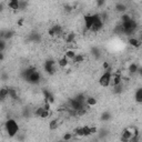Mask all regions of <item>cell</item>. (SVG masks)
I'll return each mask as SVG.
<instances>
[{
  "label": "cell",
  "mask_w": 142,
  "mask_h": 142,
  "mask_svg": "<svg viewBox=\"0 0 142 142\" xmlns=\"http://www.w3.org/2000/svg\"><path fill=\"white\" fill-rule=\"evenodd\" d=\"M6 129H7V132L10 136H15L16 134L18 133V130H19V128H18V124L16 123L15 120H8L6 123Z\"/></svg>",
  "instance_id": "1"
},
{
  "label": "cell",
  "mask_w": 142,
  "mask_h": 142,
  "mask_svg": "<svg viewBox=\"0 0 142 142\" xmlns=\"http://www.w3.org/2000/svg\"><path fill=\"white\" fill-rule=\"evenodd\" d=\"M111 72L109 70H107V72H105L103 74L101 75V78L99 80V83L101 84L102 87H109L111 82Z\"/></svg>",
  "instance_id": "2"
},
{
  "label": "cell",
  "mask_w": 142,
  "mask_h": 142,
  "mask_svg": "<svg viewBox=\"0 0 142 142\" xmlns=\"http://www.w3.org/2000/svg\"><path fill=\"white\" fill-rule=\"evenodd\" d=\"M8 7L12 10H18L20 7V1L19 0H9Z\"/></svg>",
  "instance_id": "3"
},
{
  "label": "cell",
  "mask_w": 142,
  "mask_h": 142,
  "mask_svg": "<svg viewBox=\"0 0 142 142\" xmlns=\"http://www.w3.org/2000/svg\"><path fill=\"white\" fill-rule=\"evenodd\" d=\"M92 23H93V16H87L84 18V26H86V28L88 30H90Z\"/></svg>",
  "instance_id": "4"
},
{
  "label": "cell",
  "mask_w": 142,
  "mask_h": 142,
  "mask_svg": "<svg viewBox=\"0 0 142 142\" xmlns=\"http://www.w3.org/2000/svg\"><path fill=\"white\" fill-rule=\"evenodd\" d=\"M75 51L74 50H72V49H69V50H67L66 51V53H64V57L68 59L69 61H72L73 59H74V57H75Z\"/></svg>",
  "instance_id": "5"
},
{
  "label": "cell",
  "mask_w": 142,
  "mask_h": 142,
  "mask_svg": "<svg viewBox=\"0 0 142 142\" xmlns=\"http://www.w3.org/2000/svg\"><path fill=\"white\" fill-rule=\"evenodd\" d=\"M131 138H132V134L130 133V131L128 130V129H125L123 131V133H122V140L123 141H130Z\"/></svg>",
  "instance_id": "6"
},
{
  "label": "cell",
  "mask_w": 142,
  "mask_h": 142,
  "mask_svg": "<svg viewBox=\"0 0 142 142\" xmlns=\"http://www.w3.org/2000/svg\"><path fill=\"white\" fill-rule=\"evenodd\" d=\"M136 101L138 103L142 102V89H138V91L136 92Z\"/></svg>",
  "instance_id": "7"
},
{
  "label": "cell",
  "mask_w": 142,
  "mask_h": 142,
  "mask_svg": "<svg viewBox=\"0 0 142 142\" xmlns=\"http://www.w3.org/2000/svg\"><path fill=\"white\" fill-rule=\"evenodd\" d=\"M87 103L89 107H93V105H96L97 103H98V101H97L96 98H93V97H90V98L87 99Z\"/></svg>",
  "instance_id": "8"
},
{
  "label": "cell",
  "mask_w": 142,
  "mask_h": 142,
  "mask_svg": "<svg viewBox=\"0 0 142 142\" xmlns=\"http://www.w3.org/2000/svg\"><path fill=\"white\" fill-rule=\"evenodd\" d=\"M83 60H84V58H83V56L82 55H75V57H74V59H73V62H75V63H80V62H83Z\"/></svg>",
  "instance_id": "9"
},
{
  "label": "cell",
  "mask_w": 142,
  "mask_h": 142,
  "mask_svg": "<svg viewBox=\"0 0 142 142\" xmlns=\"http://www.w3.org/2000/svg\"><path fill=\"white\" fill-rule=\"evenodd\" d=\"M129 43L131 44V46H133V47H140V44H141V42H140L139 40H136V39H134V38H131L130 40H129Z\"/></svg>",
  "instance_id": "10"
},
{
  "label": "cell",
  "mask_w": 142,
  "mask_h": 142,
  "mask_svg": "<svg viewBox=\"0 0 142 142\" xmlns=\"http://www.w3.org/2000/svg\"><path fill=\"white\" fill-rule=\"evenodd\" d=\"M82 130H83V136H87L92 134V133H91V127H88V125L82 127Z\"/></svg>",
  "instance_id": "11"
},
{
  "label": "cell",
  "mask_w": 142,
  "mask_h": 142,
  "mask_svg": "<svg viewBox=\"0 0 142 142\" xmlns=\"http://www.w3.org/2000/svg\"><path fill=\"white\" fill-rule=\"evenodd\" d=\"M59 64H60L61 67H67L68 64H69V60H68L66 57H63V58H61L60 60H59Z\"/></svg>",
  "instance_id": "12"
},
{
  "label": "cell",
  "mask_w": 142,
  "mask_h": 142,
  "mask_svg": "<svg viewBox=\"0 0 142 142\" xmlns=\"http://www.w3.org/2000/svg\"><path fill=\"white\" fill-rule=\"evenodd\" d=\"M73 134H75V136H83V130H82V127L80 128H77L74 130V132H73Z\"/></svg>",
  "instance_id": "13"
},
{
  "label": "cell",
  "mask_w": 142,
  "mask_h": 142,
  "mask_svg": "<svg viewBox=\"0 0 142 142\" xmlns=\"http://www.w3.org/2000/svg\"><path fill=\"white\" fill-rule=\"evenodd\" d=\"M129 71L132 73H136V71H138V66H136V63H132L130 64V67H129Z\"/></svg>",
  "instance_id": "14"
},
{
  "label": "cell",
  "mask_w": 142,
  "mask_h": 142,
  "mask_svg": "<svg viewBox=\"0 0 142 142\" xmlns=\"http://www.w3.org/2000/svg\"><path fill=\"white\" fill-rule=\"evenodd\" d=\"M49 128H50V130H53V129H57V128H58V121H57V120H52V121L50 122Z\"/></svg>",
  "instance_id": "15"
},
{
  "label": "cell",
  "mask_w": 142,
  "mask_h": 142,
  "mask_svg": "<svg viewBox=\"0 0 142 142\" xmlns=\"http://www.w3.org/2000/svg\"><path fill=\"white\" fill-rule=\"evenodd\" d=\"M66 40H67L68 43L73 42V40H74V35H73V33H69V35L67 36V38H66Z\"/></svg>",
  "instance_id": "16"
},
{
  "label": "cell",
  "mask_w": 142,
  "mask_h": 142,
  "mask_svg": "<svg viewBox=\"0 0 142 142\" xmlns=\"http://www.w3.org/2000/svg\"><path fill=\"white\" fill-rule=\"evenodd\" d=\"M116 8H117V10H118V11H120V12L125 11V6H124V5H122V3H118Z\"/></svg>",
  "instance_id": "17"
},
{
  "label": "cell",
  "mask_w": 142,
  "mask_h": 142,
  "mask_svg": "<svg viewBox=\"0 0 142 142\" xmlns=\"http://www.w3.org/2000/svg\"><path fill=\"white\" fill-rule=\"evenodd\" d=\"M44 110V108L43 107H40V108H38L37 110H36V112H35V114L37 117H40L41 116V113H42V111Z\"/></svg>",
  "instance_id": "18"
},
{
  "label": "cell",
  "mask_w": 142,
  "mask_h": 142,
  "mask_svg": "<svg viewBox=\"0 0 142 142\" xmlns=\"http://www.w3.org/2000/svg\"><path fill=\"white\" fill-rule=\"evenodd\" d=\"M63 140H66V141H68V140H71L72 139V133H66L63 136V138H62Z\"/></svg>",
  "instance_id": "19"
},
{
  "label": "cell",
  "mask_w": 142,
  "mask_h": 142,
  "mask_svg": "<svg viewBox=\"0 0 142 142\" xmlns=\"http://www.w3.org/2000/svg\"><path fill=\"white\" fill-rule=\"evenodd\" d=\"M121 18H122V22H125V21H129V20H131L130 16H128V15H123Z\"/></svg>",
  "instance_id": "20"
},
{
  "label": "cell",
  "mask_w": 142,
  "mask_h": 142,
  "mask_svg": "<svg viewBox=\"0 0 142 142\" xmlns=\"http://www.w3.org/2000/svg\"><path fill=\"white\" fill-rule=\"evenodd\" d=\"M103 69L105 70L109 69V63H108V62H105V63H103Z\"/></svg>",
  "instance_id": "21"
},
{
  "label": "cell",
  "mask_w": 142,
  "mask_h": 142,
  "mask_svg": "<svg viewBox=\"0 0 142 142\" xmlns=\"http://www.w3.org/2000/svg\"><path fill=\"white\" fill-rule=\"evenodd\" d=\"M3 59H5V55H3V53L1 52V51H0V62H1V61H2Z\"/></svg>",
  "instance_id": "22"
}]
</instances>
